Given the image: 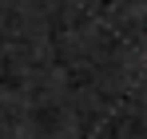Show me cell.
I'll use <instances>...</instances> for the list:
<instances>
[]
</instances>
